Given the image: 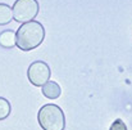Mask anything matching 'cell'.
<instances>
[{"instance_id": "3", "label": "cell", "mask_w": 132, "mask_h": 130, "mask_svg": "<svg viewBox=\"0 0 132 130\" xmlns=\"http://www.w3.org/2000/svg\"><path fill=\"white\" fill-rule=\"evenodd\" d=\"M13 19L19 23H27L34 21L40 10L37 0H17L12 8Z\"/></svg>"}, {"instance_id": "5", "label": "cell", "mask_w": 132, "mask_h": 130, "mask_svg": "<svg viewBox=\"0 0 132 130\" xmlns=\"http://www.w3.org/2000/svg\"><path fill=\"white\" fill-rule=\"evenodd\" d=\"M17 45V34L13 30H5L0 32V46L5 49H12Z\"/></svg>"}, {"instance_id": "2", "label": "cell", "mask_w": 132, "mask_h": 130, "mask_svg": "<svg viewBox=\"0 0 132 130\" xmlns=\"http://www.w3.org/2000/svg\"><path fill=\"white\" fill-rule=\"evenodd\" d=\"M37 120L44 130H64L65 117L62 108L56 104H45L37 113Z\"/></svg>"}, {"instance_id": "6", "label": "cell", "mask_w": 132, "mask_h": 130, "mask_svg": "<svg viewBox=\"0 0 132 130\" xmlns=\"http://www.w3.org/2000/svg\"><path fill=\"white\" fill-rule=\"evenodd\" d=\"M43 94L47 99H56L62 94V89L58 83L55 81H47L45 85H43Z\"/></svg>"}, {"instance_id": "4", "label": "cell", "mask_w": 132, "mask_h": 130, "mask_svg": "<svg viewBox=\"0 0 132 130\" xmlns=\"http://www.w3.org/2000/svg\"><path fill=\"white\" fill-rule=\"evenodd\" d=\"M50 75H51L50 67L45 62H43V61H36V62L31 63L28 70H27L28 80L35 86H43V85H45L49 81Z\"/></svg>"}, {"instance_id": "7", "label": "cell", "mask_w": 132, "mask_h": 130, "mask_svg": "<svg viewBox=\"0 0 132 130\" xmlns=\"http://www.w3.org/2000/svg\"><path fill=\"white\" fill-rule=\"evenodd\" d=\"M13 19V10L8 4L0 3V26L8 25Z\"/></svg>"}, {"instance_id": "1", "label": "cell", "mask_w": 132, "mask_h": 130, "mask_svg": "<svg viewBox=\"0 0 132 130\" xmlns=\"http://www.w3.org/2000/svg\"><path fill=\"white\" fill-rule=\"evenodd\" d=\"M15 34H17V46L23 52H28L37 48L45 39L44 26L36 21L23 23Z\"/></svg>"}, {"instance_id": "8", "label": "cell", "mask_w": 132, "mask_h": 130, "mask_svg": "<svg viewBox=\"0 0 132 130\" xmlns=\"http://www.w3.org/2000/svg\"><path fill=\"white\" fill-rule=\"evenodd\" d=\"M10 115V103L5 98L0 97V121L5 120Z\"/></svg>"}, {"instance_id": "9", "label": "cell", "mask_w": 132, "mask_h": 130, "mask_svg": "<svg viewBox=\"0 0 132 130\" xmlns=\"http://www.w3.org/2000/svg\"><path fill=\"white\" fill-rule=\"evenodd\" d=\"M110 130H127V126H126V124H125L121 119H117V120H114V122L112 124Z\"/></svg>"}]
</instances>
